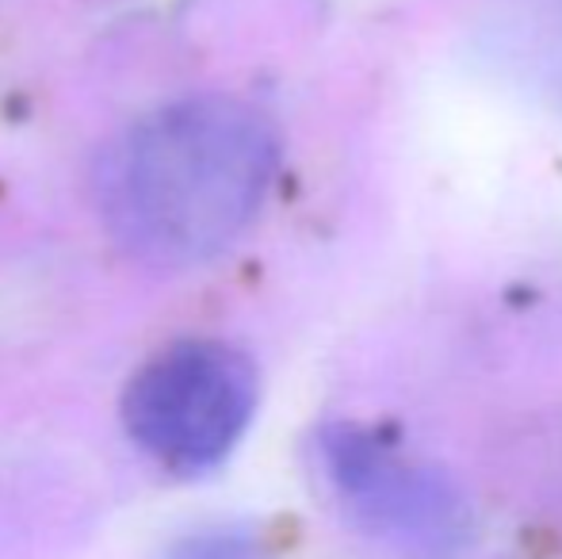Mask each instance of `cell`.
I'll use <instances>...</instances> for the list:
<instances>
[{"mask_svg":"<svg viewBox=\"0 0 562 559\" xmlns=\"http://www.w3.org/2000/svg\"><path fill=\"white\" fill-rule=\"evenodd\" d=\"M280 142L226 92L172 100L112 142L97 169L108 238L149 269H195L234 246L276 180Z\"/></svg>","mask_w":562,"mask_h":559,"instance_id":"obj_1","label":"cell"},{"mask_svg":"<svg viewBox=\"0 0 562 559\" xmlns=\"http://www.w3.org/2000/svg\"><path fill=\"white\" fill-rule=\"evenodd\" d=\"M257 395L249 353L223 337H184L134 372L123 395V425L165 471L203 476L245 437Z\"/></svg>","mask_w":562,"mask_h":559,"instance_id":"obj_2","label":"cell"},{"mask_svg":"<svg viewBox=\"0 0 562 559\" xmlns=\"http://www.w3.org/2000/svg\"><path fill=\"white\" fill-rule=\"evenodd\" d=\"M318 463L345 514L406 559H456L471 545V502L448 471L414 460L356 422L318 429Z\"/></svg>","mask_w":562,"mask_h":559,"instance_id":"obj_3","label":"cell"},{"mask_svg":"<svg viewBox=\"0 0 562 559\" xmlns=\"http://www.w3.org/2000/svg\"><path fill=\"white\" fill-rule=\"evenodd\" d=\"M169 559H268V556L245 533H203V537L184 540Z\"/></svg>","mask_w":562,"mask_h":559,"instance_id":"obj_4","label":"cell"}]
</instances>
